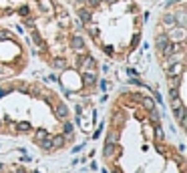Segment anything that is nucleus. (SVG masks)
<instances>
[{
	"label": "nucleus",
	"mask_w": 187,
	"mask_h": 173,
	"mask_svg": "<svg viewBox=\"0 0 187 173\" xmlns=\"http://www.w3.org/2000/svg\"><path fill=\"white\" fill-rule=\"evenodd\" d=\"M107 173H187L181 149L169 139L155 97L123 87L111 97L101 139Z\"/></svg>",
	"instance_id": "1"
},
{
	"label": "nucleus",
	"mask_w": 187,
	"mask_h": 173,
	"mask_svg": "<svg viewBox=\"0 0 187 173\" xmlns=\"http://www.w3.org/2000/svg\"><path fill=\"white\" fill-rule=\"evenodd\" d=\"M14 18L30 52L57 77L65 95L89 99L99 91V58L62 0H24Z\"/></svg>",
	"instance_id": "2"
},
{
	"label": "nucleus",
	"mask_w": 187,
	"mask_h": 173,
	"mask_svg": "<svg viewBox=\"0 0 187 173\" xmlns=\"http://www.w3.org/2000/svg\"><path fill=\"white\" fill-rule=\"evenodd\" d=\"M0 139L26 141L42 155H58L76 141L71 105L57 89L36 79L0 81Z\"/></svg>",
	"instance_id": "3"
},
{
	"label": "nucleus",
	"mask_w": 187,
	"mask_h": 173,
	"mask_svg": "<svg viewBox=\"0 0 187 173\" xmlns=\"http://www.w3.org/2000/svg\"><path fill=\"white\" fill-rule=\"evenodd\" d=\"M93 50L113 62L137 52L145 34L141 0H62Z\"/></svg>",
	"instance_id": "4"
},
{
	"label": "nucleus",
	"mask_w": 187,
	"mask_h": 173,
	"mask_svg": "<svg viewBox=\"0 0 187 173\" xmlns=\"http://www.w3.org/2000/svg\"><path fill=\"white\" fill-rule=\"evenodd\" d=\"M153 57L159 66L161 81L167 93L169 109L179 133L185 123V46H187V4L169 0L157 12L151 28Z\"/></svg>",
	"instance_id": "5"
},
{
	"label": "nucleus",
	"mask_w": 187,
	"mask_h": 173,
	"mask_svg": "<svg viewBox=\"0 0 187 173\" xmlns=\"http://www.w3.org/2000/svg\"><path fill=\"white\" fill-rule=\"evenodd\" d=\"M30 54L24 36L0 20V81L26 73L30 66Z\"/></svg>",
	"instance_id": "6"
},
{
	"label": "nucleus",
	"mask_w": 187,
	"mask_h": 173,
	"mask_svg": "<svg viewBox=\"0 0 187 173\" xmlns=\"http://www.w3.org/2000/svg\"><path fill=\"white\" fill-rule=\"evenodd\" d=\"M24 4V0H0V20L14 18L16 10Z\"/></svg>",
	"instance_id": "7"
}]
</instances>
